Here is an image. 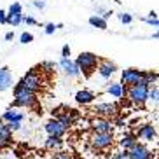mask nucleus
<instances>
[{
  "mask_svg": "<svg viewBox=\"0 0 159 159\" xmlns=\"http://www.w3.org/2000/svg\"><path fill=\"white\" fill-rule=\"evenodd\" d=\"M7 126H9V129L14 133V131L21 129V122H7Z\"/></svg>",
  "mask_w": 159,
  "mask_h": 159,
  "instance_id": "obj_36",
  "label": "nucleus"
},
{
  "mask_svg": "<svg viewBox=\"0 0 159 159\" xmlns=\"http://www.w3.org/2000/svg\"><path fill=\"white\" fill-rule=\"evenodd\" d=\"M89 25H91V26H94V28H100V30H107L108 28L107 21H105V19H102L98 14H94V16H91V18H89Z\"/></svg>",
  "mask_w": 159,
  "mask_h": 159,
  "instance_id": "obj_22",
  "label": "nucleus"
},
{
  "mask_svg": "<svg viewBox=\"0 0 159 159\" xmlns=\"http://www.w3.org/2000/svg\"><path fill=\"white\" fill-rule=\"evenodd\" d=\"M23 23L25 25H30V26H37V25H40L35 18H32V16H23Z\"/></svg>",
  "mask_w": 159,
  "mask_h": 159,
  "instance_id": "obj_32",
  "label": "nucleus"
},
{
  "mask_svg": "<svg viewBox=\"0 0 159 159\" xmlns=\"http://www.w3.org/2000/svg\"><path fill=\"white\" fill-rule=\"evenodd\" d=\"M14 39V32H7L5 33V40H12Z\"/></svg>",
  "mask_w": 159,
  "mask_h": 159,
  "instance_id": "obj_39",
  "label": "nucleus"
},
{
  "mask_svg": "<svg viewBox=\"0 0 159 159\" xmlns=\"http://www.w3.org/2000/svg\"><path fill=\"white\" fill-rule=\"evenodd\" d=\"M149 100L154 105H157V100H159V89H157V86H150V89H149Z\"/></svg>",
  "mask_w": 159,
  "mask_h": 159,
  "instance_id": "obj_26",
  "label": "nucleus"
},
{
  "mask_svg": "<svg viewBox=\"0 0 159 159\" xmlns=\"http://www.w3.org/2000/svg\"><path fill=\"white\" fill-rule=\"evenodd\" d=\"M47 150H52V152H56V150H61L63 149V145H65V140L60 138V136H47L46 142H44Z\"/></svg>",
  "mask_w": 159,
  "mask_h": 159,
  "instance_id": "obj_20",
  "label": "nucleus"
},
{
  "mask_svg": "<svg viewBox=\"0 0 159 159\" xmlns=\"http://www.w3.org/2000/svg\"><path fill=\"white\" fill-rule=\"evenodd\" d=\"M143 80L147 82L149 86H156L157 84V72H152V70H147V72H143Z\"/></svg>",
  "mask_w": 159,
  "mask_h": 159,
  "instance_id": "obj_24",
  "label": "nucleus"
},
{
  "mask_svg": "<svg viewBox=\"0 0 159 159\" xmlns=\"http://www.w3.org/2000/svg\"><path fill=\"white\" fill-rule=\"evenodd\" d=\"M5 16H7V11L0 9V25H5Z\"/></svg>",
  "mask_w": 159,
  "mask_h": 159,
  "instance_id": "obj_38",
  "label": "nucleus"
},
{
  "mask_svg": "<svg viewBox=\"0 0 159 159\" xmlns=\"http://www.w3.org/2000/svg\"><path fill=\"white\" fill-rule=\"evenodd\" d=\"M12 143V131L9 129L7 122L0 119V149H5Z\"/></svg>",
  "mask_w": 159,
  "mask_h": 159,
  "instance_id": "obj_15",
  "label": "nucleus"
},
{
  "mask_svg": "<svg viewBox=\"0 0 159 159\" xmlns=\"http://www.w3.org/2000/svg\"><path fill=\"white\" fill-rule=\"evenodd\" d=\"M110 159H129V156H128V150H119V152H114Z\"/></svg>",
  "mask_w": 159,
  "mask_h": 159,
  "instance_id": "obj_30",
  "label": "nucleus"
},
{
  "mask_svg": "<svg viewBox=\"0 0 159 159\" xmlns=\"http://www.w3.org/2000/svg\"><path fill=\"white\" fill-rule=\"evenodd\" d=\"M4 122H23V119H25V116L21 112H18L16 108H12V107H9L7 110L4 112V116L0 117Z\"/></svg>",
  "mask_w": 159,
  "mask_h": 159,
  "instance_id": "obj_18",
  "label": "nucleus"
},
{
  "mask_svg": "<svg viewBox=\"0 0 159 159\" xmlns=\"http://www.w3.org/2000/svg\"><path fill=\"white\" fill-rule=\"evenodd\" d=\"M21 84L25 86L26 89H30L32 93H37V91H40L42 89V84H44V80H42V75L39 74L37 68H32V70H28L26 74L21 77V80H19Z\"/></svg>",
  "mask_w": 159,
  "mask_h": 159,
  "instance_id": "obj_4",
  "label": "nucleus"
},
{
  "mask_svg": "<svg viewBox=\"0 0 159 159\" xmlns=\"http://www.w3.org/2000/svg\"><path fill=\"white\" fill-rule=\"evenodd\" d=\"M37 103V93H32L30 89H26L21 82L14 84V102L11 107L12 108H30Z\"/></svg>",
  "mask_w": 159,
  "mask_h": 159,
  "instance_id": "obj_1",
  "label": "nucleus"
},
{
  "mask_svg": "<svg viewBox=\"0 0 159 159\" xmlns=\"http://www.w3.org/2000/svg\"><path fill=\"white\" fill-rule=\"evenodd\" d=\"M94 100H96V94L93 91H89V89H80V91L75 93V102L79 103V105H89Z\"/></svg>",
  "mask_w": 159,
  "mask_h": 159,
  "instance_id": "obj_16",
  "label": "nucleus"
},
{
  "mask_svg": "<svg viewBox=\"0 0 159 159\" xmlns=\"http://www.w3.org/2000/svg\"><path fill=\"white\" fill-rule=\"evenodd\" d=\"M135 135H136V138H142L143 142L150 143V142H154L156 138H157V131H156V126H154V124L147 122V124H143V126L138 128V131H136Z\"/></svg>",
  "mask_w": 159,
  "mask_h": 159,
  "instance_id": "obj_9",
  "label": "nucleus"
},
{
  "mask_svg": "<svg viewBox=\"0 0 159 159\" xmlns=\"http://www.w3.org/2000/svg\"><path fill=\"white\" fill-rule=\"evenodd\" d=\"M14 86V77L9 66H2L0 68V93H4L7 89H11Z\"/></svg>",
  "mask_w": 159,
  "mask_h": 159,
  "instance_id": "obj_11",
  "label": "nucleus"
},
{
  "mask_svg": "<svg viewBox=\"0 0 159 159\" xmlns=\"http://www.w3.org/2000/svg\"><path fill=\"white\" fill-rule=\"evenodd\" d=\"M7 14H23V4H21V2H12V4L9 5Z\"/></svg>",
  "mask_w": 159,
  "mask_h": 159,
  "instance_id": "obj_25",
  "label": "nucleus"
},
{
  "mask_svg": "<svg viewBox=\"0 0 159 159\" xmlns=\"http://www.w3.org/2000/svg\"><path fill=\"white\" fill-rule=\"evenodd\" d=\"M117 18H119V21H121L122 25H131L133 23V16H131L129 12H119Z\"/></svg>",
  "mask_w": 159,
  "mask_h": 159,
  "instance_id": "obj_27",
  "label": "nucleus"
},
{
  "mask_svg": "<svg viewBox=\"0 0 159 159\" xmlns=\"http://www.w3.org/2000/svg\"><path fill=\"white\" fill-rule=\"evenodd\" d=\"M128 156H129V159H154L156 152H152L145 143L136 142L135 147H131V149L128 150Z\"/></svg>",
  "mask_w": 159,
  "mask_h": 159,
  "instance_id": "obj_5",
  "label": "nucleus"
},
{
  "mask_svg": "<svg viewBox=\"0 0 159 159\" xmlns=\"http://www.w3.org/2000/svg\"><path fill=\"white\" fill-rule=\"evenodd\" d=\"M23 16L25 14H7V16H5V25L19 26V25L23 23Z\"/></svg>",
  "mask_w": 159,
  "mask_h": 159,
  "instance_id": "obj_23",
  "label": "nucleus"
},
{
  "mask_svg": "<svg viewBox=\"0 0 159 159\" xmlns=\"http://www.w3.org/2000/svg\"><path fill=\"white\" fill-rule=\"evenodd\" d=\"M33 7L39 9V11H42L44 7H46V2H44V0H33Z\"/></svg>",
  "mask_w": 159,
  "mask_h": 159,
  "instance_id": "obj_37",
  "label": "nucleus"
},
{
  "mask_svg": "<svg viewBox=\"0 0 159 159\" xmlns=\"http://www.w3.org/2000/svg\"><path fill=\"white\" fill-rule=\"evenodd\" d=\"M44 129H46L47 136H60V138H63V135L66 133V129L61 126V124L56 121V119H54V117H52V119H49V121L46 122Z\"/></svg>",
  "mask_w": 159,
  "mask_h": 159,
  "instance_id": "obj_14",
  "label": "nucleus"
},
{
  "mask_svg": "<svg viewBox=\"0 0 159 159\" xmlns=\"http://www.w3.org/2000/svg\"><path fill=\"white\" fill-rule=\"evenodd\" d=\"M54 119H56V121L60 122V124L65 128V129H68V128L72 126V122H74V119H72L70 112H58Z\"/></svg>",
  "mask_w": 159,
  "mask_h": 159,
  "instance_id": "obj_21",
  "label": "nucleus"
},
{
  "mask_svg": "<svg viewBox=\"0 0 159 159\" xmlns=\"http://www.w3.org/2000/svg\"><path fill=\"white\" fill-rule=\"evenodd\" d=\"M70 54H72L70 46H68V44H65V46L61 47V58H70Z\"/></svg>",
  "mask_w": 159,
  "mask_h": 159,
  "instance_id": "obj_34",
  "label": "nucleus"
},
{
  "mask_svg": "<svg viewBox=\"0 0 159 159\" xmlns=\"http://www.w3.org/2000/svg\"><path fill=\"white\" fill-rule=\"evenodd\" d=\"M143 21H145L147 25H150L152 28H157V26H159V23H157V18H150V16H147V18H145Z\"/></svg>",
  "mask_w": 159,
  "mask_h": 159,
  "instance_id": "obj_35",
  "label": "nucleus"
},
{
  "mask_svg": "<svg viewBox=\"0 0 159 159\" xmlns=\"http://www.w3.org/2000/svg\"><path fill=\"white\" fill-rule=\"evenodd\" d=\"M89 124L94 133H112L114 131V122L108 117H94Z\"/></svg>",
  "mask_w": 159,
  "mask_h": 159,
  "instance_id": "obj_8",
  "label": "nucleus"
},
{
  "mask_svg": "<svg viewBox=\"0 0 159 159\" xmlns=\"http://www.w3.org/2000/svg\"><path fill=\"white\" fill-rule=\"evenodd\" d=\"M52 159H72V156L66 152V150H56L52 154Z\"/></svg>",
  "mask_w": 159,
  "mask_h": 159,
  "instance_id": "obj_29",
  "label": "nucleus"
},
{
  "mask_svg": "<svg viewBox=\"0 0 159 159\" xmlns=\"http://www.w3.org/2000/svg\"><path fill=\"white\" fill-rule=\"evenodd\" d=\"M58 30V26L54 23H47V25H44V32L47 33V35H52V33Z\"/></svg>",
  "mask_w": 159,
  "mask_h": 159,
  "instance_id": "obj_31",
  "label": "nucleus"
},
{
  "mask_svg": "<svg viewBox=\"0 0 159 159\" xmlns=\"http://www.w3.org/2000/svg\"><path fill=\"white\" fill-rule=\"evenodd\" d=\"M136 142H138V138H136L135 133H124L119 138V147H121V150H129L131 147L136 145Z\"/></svg>",
  "mask_w": 159,
  "mask_h": 159,
  "instance_id": "obj_19",
  "label": "nucleus"
},
{
  "mask_svg": "<svg viewBox=\"0 0 159 159\" xmlns=\"http://www.w3.org/2000/svg\"><path fill=\"white\" fill-rule=\"evenodd\" d=\"M40 68H44V70H47V72H54L56 65H54L52 61H44L42 65H40Z\"/></svg>",
  "mask_w": 159,
  "mask_h": 159,
  "instance_id": "obj_33",
  "label": "nucleus"
},
{
  "mask_svg": "<svg viewBox=\"0 0 159 159\" xmlns=\"http://www.w3.org/2000/svg\"><path fill=\"white\" fill-rule=\"evenodd\" d=\"M93 112L98 114L100 117H108V116H114L117 112V105L116 103H110V102H100L93 107Z\"/></svg>",
  "mask_w": 159,
  "mask_h": 159,
  "instance_id": "obj_12",
  "label": "nucleus"
},
{
  "mask_svg": "<svg viewBox=\"0 0 159 159\" xmlns=\"http://www.w3.org/2000/svg\"><path fill=\"white\" fill-rule=\"evenodd\" d=\"M60 68L65 72L68 77H72V79H77V77L80 75L79 66L75 65V61L70 60V58H61L60 60Z\"/></svg>",
  "mask_w": 159,
  "mask_h": 159,
  "instance_id": "obj_13",
  "label": "nucleus"
},
{
  "mask_svg": "<svg viewBox=\"0 0 159 159\" xmlns=\"http://www.w3.org/2000/svg\"><path fill=\"white\" fill-rule=\"evenodd\" d=\"M19 42L25 44V46H26V44H30V42H33V35L30 32H23L21 35H19Z\"/></svg>",
  "mask_w": 159,
  "mask_h": 159,
  "instance_id": "obj_28",
  "label": "nucleus"
},
{
  "mask_svg": "<svg viewBox=\"0 0 159 159\" xmlns=\"http://www.w3.org/2000/svg\"><path fill=\"white\" fill-rule=\"evenodd\" d=\"M107 94H110L116 100H121L126 94V86H122L121 82H110L107 86Z\"/></svg>",
  "mask_w": 159,
  "mask_h": 159,
  "instance_id": "obj_17",
  "label": "nucleus"
},
{
  "mask_svg": "<svg viewBox=\"0 0 159 159\" xmlns=\"http://www.w3.org/2000/svg\"><path fill=\"white\" fill-rule=\"evenodd\" d=\"M149 89L150 88H147V86H129V88H126V96L129 98L131 103L142 107L143 103L149 102Z\"/></svg>",
  "mask_w": 159,
  "mask_h": 159,
  "instance_id": "obj_3",
  "label": "nucleus"
},
{
  "mask_svg": "<svg viewBox=\"0 0 159 159\" xmlns=\"http://www.w3.org/2000/svg\"><path fill=\"white\" fill-rule=\"evenodd\" d=\"M96 72H98V75L102 79L107 80L117 72V66H116V63H112L110 60H100L98 66H96Z\"/></svg>",
  "mask_w": 159,
  "mask_h": 159,
  "instance_id": "obj_10",
  "label": "nucleus"
},
{
  "mask_svg": "<svg viewBox=\"0 0 159 159\" xmlns=\"http://www.w3.org/2000/svg\"><path fill=\"white\" fill-rule=\"evenodd\" d=\"M143 70H138V68H126V70L121 72V84L129 88V86H135L138 80L142 79Z\"/></svg>",
  "mask_w": 159,
  "mask_h": 159,
  "instance_id": "obj_6",
  "label": "nucleus"
},
{
  "mask_svg": "<svg viewBox=\"0 0 159 159\" xmlns=\"http://www.w3.org/2000/svg\"><path fill=\"white\" fill-rule=\"evenodd\" d=\"M149 16H150V18H157V12H156V11H150Z\"/></svg>",
  "mask_w": 159,
  "mask_h": 159,
  "instance_id": "obj_40",
  "label": "nucleus"
},
{
  "mask_svg": "<svg viewBox=\"0 0 159 159\" xmlns=\"http://www.w3.org/2000/svg\"><path fill=\"white\" fill-rule=\"evenodd\" d=\"M75 65L79 66V72L84 75L86 79H89L91 75L96 72V66H98V61L100 58L94 54V52H88V51H82L79 52V56L75 58Z\"/></svg>",
  "mask_w": 159,
  "mask_h": 159,
  "instance_id": "obj_2",
  "label": "nucleus"
},
{
  "mask_svg": "<svg viewBox=\"0 0 159 159\" xmlns=\"http://www.w3.org/2000/svg\"><path fill=\"white\" fill-rule=\"evenodd\" d=\"M91 143H93L94 149L105 150V149H108V147H112L114 136H112V133H93Z\"/></svg>",
  "mask_w": 159,
  "mask_h": 159,
  "instance_id": "obj_7",
  "label": "nucleus"
}]
</instances>
